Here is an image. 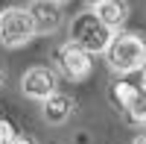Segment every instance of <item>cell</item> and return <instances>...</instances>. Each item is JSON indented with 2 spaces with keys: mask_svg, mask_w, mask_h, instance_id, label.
Listing matches in <instances>:
<instances>
[{
  "mask_svg": "<svg viewBox=\"0 0 146 144\" xmlns=\"http://www.w3.org/2000/svg\"><path fill=\"white\" fill-rule=\"evenodd\" d=\"M56 3H67V0H56Z\"/></svg>",
  "mask_w": 146,
  "mask_h": 144,
  "instance_id": "obj_17",
  "label": "cell"
},
{
  "mask_svg": "<svg viewBox=\"0 0 146 144\" xmlns=\"http://www.w3.org/2000/svg\"><path fill=\"white\" fill-rule=\"evenodd\" d=\"M85 3H88V9H94L96 3H102V0H85Z\"/></svg>",
  "mask_w": 146,
  "mask_h": 144,
  "instance_id": "obj_16",
  "label": "cell"
},
{
  "mask_svg": "<svg viewBox=\"0 0 146 144\" xmlns=\"http://www.w3.org/2000/svg\"><path fill=\"white\" fill-rule=\"evenodd\" d=\"M3 79H6V68L0 65V85H3Z\"/></svg>",
  "mask_w": 146,
  "mask_h": 144,
  "instance_id": "obj_15",
  "label": "cell"
},
{
  "mask_svg": "<svg viewBox=\"0 0 146 144\" xmlns=\"http://www.w3.org/2000/svg\"><path fill=\"white\" fill-rule=\"evenodd\" d=\"M137 85H140V88H143V91H146V65H143V68H140V82H137Z\"/></svg>",
  "mask_w": 146,
  "mask_h": 144,
  "instance_id": "obj_13",
  "label": "cell"
},
{
  "mask_svg": "<svg viewBox=\"0 0 146 144\" xmlns=\"http://www.w3.org/2000/svg\"><path fill=\"white\" fill-rule=\"evenodd\" d=\"M29 15L35 24V35H50L62 27V3H56V0H35V3H29Z\"/></svg>",
  "mask_w": 146,
  "mask_h": 144,
  "instance_id": "obj_6",
  "label": "cell"
},
{
  "mask_svg": "<svg viewBox=\"0 0 146 144\" xmlns=\"http://www.w3.org/2000/svg\"><path fill=\"white\" fill-rule=\"evenodd\" d=\"M137 91H140V85H135V82H126V79H117L114 85H111V100L117 103V109H126Z\"/></svg>",
  "mask_w": 146,
  "mask_h": 144,
  "instance_id": "obj_10",
  "label": "cell"
},
{
  "mask_svg": "<svg viewBox=\"0 0 146 144\" xmlns=\"http://www.w3.org/2000/svg\"><path fill=\"white\" fill-rule=\"evenodd\" d=\"M76 103H73L70 94H62V91H53L50 97L44 100V121L47 124H64L67 118L73 115Z\"/></svg>",
  "mask_w": 146,
  "mask_h": 144,
  "instance_id": "obj_7",
  "label": "cell"
},
{
  "mask_svg": "<svg viewBox=\"0 0 146 144\" xmlns=\"http://www.w3.org/2000/svg\"><path fill=\"white\" fill-rule=\"evenodd\" d=\"M35 38V24L29 9H21V6H9L0 12V44L3 47H23Z\"/></svg>",
  "mask_w": 146,
  "mask_h": 144,
  "instance_id": "obj_3",
  "label": "cell"
},
{
  "mask_svg": "<svg viewBox=\"0 0 146 144\" xmlns=\"http://www.w3.org/2000/svg\"><path fill=\"white\" fill-rule=\"evenodd\" d=\"M111 35H114V30L105 27L94 9L79 12V15L70 21V41L82 44L88 53H102L108 47V41H111Z\"/></svg>",
  "mask_w": 146,
  "mask_h": 144,
  "instance_id": "obj_2",
  "label": "cell"
},
{
  "mask_svg": "<svg viewBox=\"0 0 146 144\" xmlns=\"http://www.w3.org/2000/svg\"><path fill=\"white\" fill-rule=\"evenodd\" d=\"M21 91L27 94V97L32 100H47L53 91H58V74L53 68H47V65H35L29 71H23V77H21Z\"/></svg>",
  "mask_w": 146,
  "mask_h": 144,
  "instance_id": "obj_5",
  "label": "cell"
},
{
  "mask_svg": "<svg viewBox=\"0 0 146 144\" xmlns=\"http://www.w3.org/2000/svg\"><path fill=\"white\" fill-rule=\"evenodd\" d=\"M91 56H94V53H88L82 44L64 41V44L56 50V65H58V71H62L67 79L82 82V79H88L91 71H94V59H91Z\"/></svg>",
  "mask_w": 146,
  "mask_h": 144,
  "instance_id": "obj_4",
  "label": "cell"
},
{
  "mask_svg": "<svg viewBox=\"0 0 146 144\" xmlns=\"http://www.w3.org/2000/svg\"><path fill=\"white\" fill-rule=\"evenodd\" d=\"M9 144H35V141H32V138H27V135H18V133H15V138H12Z\"/></svg>",
  "mask_w": 146,
  "mask_h": 144,
  "instance_id": "obj_12",
  "label": "cell"
},
{
  "mask_svg": "<svg viewBox=\"0 0 146 144\" xmlns=\"http://www.w3.org/2000/svg\"><path fill=\"white\" fill-rule=\"evenodd\" d=\"M131 144H146V135H137V138L131 141Z\"/></svg>",
  "mask_w": 146,
  "mask_h": 144,
  "instance_id": "obj_14",
  "label": "cell"
},
{
  "mask_svg": "<svg viewBox=\"0 0 146 144\" xmlns=\"http://www.w3.org/2000/svg\"><path fill=\"white\" fill-rule=\"evenodd\" d=\"M123 112H126V118H129L135 127H146V91H143V88L131 97V103L126 106Z\"/></svg>",
  "mask_w": 146,
  "mask_h": 144,
  "instance_id": "obj_9",
  "label": "cell"
},
{
  "mask_svg": "<svg viewBox=\"0 0 146 144\" xmlns=\"http://www.w3.org/2000/svg\"><path fill=\"white\" fill-rule=\"evenodd\" d=\"M94 12L100 15V21L105 24V27H111L114 32L129 21V3L126 0H102V3L94 6Z\"/></svg>",
  "mask_w": 146,
  "mask_h": 144,
  "instance_id": "obj_8",
  "label": "cell"
},
{
  "mask_svg": "<svg viewBox=\"0 0 146 144\" xmlns=\"http://www.w3.org/2000/svg\"><path fill=\"white\" fill-rule=\"evenodd\" d=\"M105 56V65L114 71V74H135L146 65V41L140 38L137 32H123L117 30L111 35L108 47L102 50Z\"/></svg>",
  "mask_w": 146,
  "mask_h": 144,
  "instance_id": "obj_1",
  "label": "cell"
},
{
  "mask_svg": "<svg viewBox=\"0 0 146 144\" xmlns=\"http://www.w3.org/2000/svg\"><path fill=\"white\" fill-rule=\"evenodd\" d=\"M12 138H15V127H12L9 121H3V118H0V144H9Z\"/></svg>",
  "mask_w": 146,
  "mask_h": 144,
  "instance_id": "obj_11",
  "label": "cell"
}]
</instances>
